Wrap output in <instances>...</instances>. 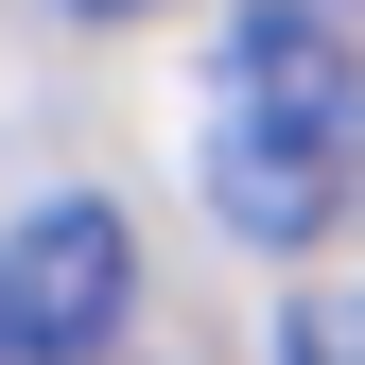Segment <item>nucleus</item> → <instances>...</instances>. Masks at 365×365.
<instances>
[{
	"mask_svg": "<svg viewBox=\"0 0 365 365\" xmlns=\"http://www.w3.org/2000/svg\"><path fill=\"white\" fill-rule=\"evenodd\" d=\"M209 209L244 226V244H331L348 192H365V53L313 0H261L244 35H226V70H209Z\"/></svg>",
	"mask_w": 365,
	"mask_h": 365,
	"instance_id": "obj_1",
	"label": "nucleus"
},
{
	"mask_svg": "<svg viewBox=\"0 0 365 365\" xmlns=\"http://www.w3.org/2000/svg\"><path fill=\"white\" fill-rule=\"evenodd\" d=\"M122 296H140V244H122L105 192H53L0 244V365H87L122 331Z\"/></svg>",
	"mask_w": 365,
	"mask_h": 365,
	"instance_id": "obj_2",
	"label": "nucleus"
},
{
	"mask_svg": "<svg viewBox=\"0 0 365 365\" xmlns=\"http://www.w3.org/2000/svg\"><path fill=\"white\" fill-rule=\"evenodd\" d=\"M70 18H157V0H70Z\"/></svg>",
	"mask_w": 365,
	"mask_h": 365,
	"instance_id": "obj_4",
	"label": "nucleus"
},
{
	"mask_svg": "<svg viewBox=\"0 0 365 365\" xmlns=\"http://www.w3.org/2000/svg\"><path fill=\"white\" fill-rule=\"evenodd\" d=\"M279 365H365V279L348 296H296L279 313Z\"/></svg>",
	"mask_w": 365,
	"mask_h": 365,
	"instance_id": "obj_3",
	"label": "nucleus"
},
{
	"mask_svg": "<svg viewBox=\"0 0 365 365\" xmlns=\"http://www.w3.org/2000/svg\"><path fill=\"white\" fill-rule=\"evenodd\" d=\"M313 18H331V0H313Z\"/></svg>",
	"mask_w": 365,
	"mask_h": 365,
	"instance_id": "obj_5",
	"label": "nucleus"
}]
</instances>
